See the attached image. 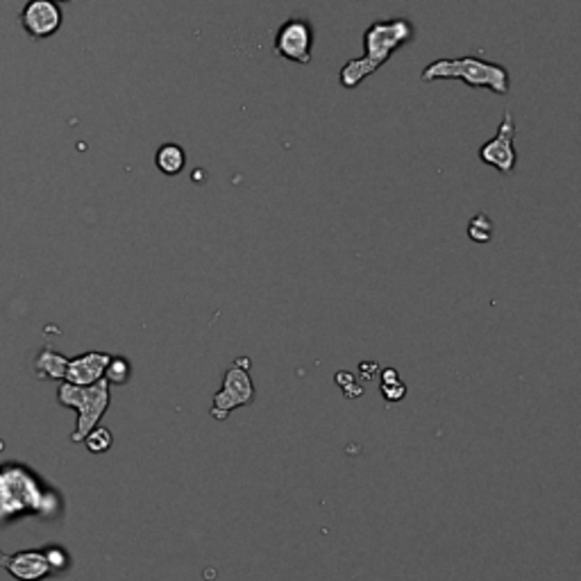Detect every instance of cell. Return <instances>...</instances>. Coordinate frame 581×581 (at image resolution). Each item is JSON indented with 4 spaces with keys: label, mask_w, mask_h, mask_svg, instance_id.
Segmentation results:
<instances>
[{
    "label": "cell",
    "mask_w": 581,
    "mask_h": 581,
    "mask_svg": "<svg viewBox=\"0 0 581 581\" xmlns=\"http://www.w3.org/2000/svg\"><path fill=\"white\" fill-rule=\"evenodd\" d=\"M415 28L409 19H388V21H375L368 25L364 33V48L366 55L350 60L341 69L338 82L343 89H357L366 78L375 73L379 66L386 64L391 60L393 52L397 48L406 46L414 42Z\"/></svg>",
    "instance_id": "6da1fadb"
},
{
    "label": "cell",
    "mask_w": 581,
    "mask_h": 581,
    "mask_svg": "<svg viewBox=\"0 0 581 581\" xmlns=\"http://www.w3.org/2000/svg\"><path fill=\"white\" fill-rule=\"evenodd\" d=\"M19 21L21 28L33 42H43V39L60 33L64 14H62L60 3H55V0H28L21 10Z\"/></svg>",
    "instance_id": "52a82bcc"
},
{
    "label": "cell",
    "mask_w": 581,
    "mask_h": 581,
    "mask_svg": "<svg viewBox=\"0 0 581 581\" xmlns=\"http://www.w3.org/2000/svg\"><path fill=\"white\" fill-rule=\"evenodd\" d=\"M493 221L486 214H477L471 223H468V236L475 243H489L493 239Z\"/></svg>",
    "instance_id": "4fadbf2b"
},
{
    "label": "cell",
    "mask_w": 581,
    "mask_h": 581,
    "mask_svg": "<svg viewBox=\"0 0 581 581\" xmlns=\"http://www.w3.org/2000/svg\"><path fill=\"white\" fill-rule=\"evenodd\" d=\"M254 400V384L250 377V359L241 357L234 364L227 368L225 379H223V388L214 395L212 405V418L214 420H227L230 414L239 406L250 405Z\"/></svg>",
    "instance_id": "277c9868"
},
{
    "label": "cell",
    "mask_w": 581,
    "mask_h": 581,
    "mask_svg": "<svg viewBox=\"0 0 581 581\" xmlns=\"http://www.w3.org/2000/svg\"><path fill=\"white\" fill-rule=\"evenodd\" d=\"M66 366H69V359L60 352L46 350L39 352V357L34 359V370H37V377H46V379H64L66 375Z\"/></svg>",
    "instance_id": "8fae6325"
},
{
    "label": "cell",
    "mask_w": 581,
    "mask_h": 581,
    "mask_svg": "<svg viewBox=\"0 0 581 581\" xmlns=\"http://www.w3.org/2000/svg\"><path fill=\"white\" fill-rule=\"evenodd\" d=\"M55 3H73V0H55Z\"/></svg>",
    "instance_id": "ac0fdd59"
},
{
    "label": "cell",
    "mask_w": 581,
    "mask_h": 581,
    "mask_svg": "<svg viewBox=\"0 0 581 581\" xmlns=\"http://www.w3.org/2000/svg\"><path fill=\"white\" fill-rule=\"evenodd\" d=\"M84 445H87V450L89 452H93V454H102V452H107V450L111 448V445H114V436H111V432L107 427H93L91 432L87 433V436H84V441H82Z\"/></svg>",
    "instance_id": "7c38bea8"
},
{
    "label": "cell",
    "mask_w": 581,
    "mask_h": 581,
    "mask_svg": "<svg viewBox=\"0 0 581 581\" xmlns=\"http://www.w3.org/2000/svg\"><path fill=\"white\" fill-rule=\"evenodd\" d=\"M57 402L78 411V424H75V432L71 433V441L82 443L84 436L100 423V418L110 409V382L105 377L98 379L96 384H89V386H75V384L64 382L57 388Z\"/></svg>",
    "instance_id": "3957f363"
},
{
    "label": "cell",
    "mask_w": 581,
    "mask_h": 581,
    "mask_svg": "<svg viewBox=\"0 0 581 581\" xmlns=\"http://www.w3.org/2000/svg\"><path fill=\"white\" fill-rule=\"evenodd\" d=\"M155 164H157L159 173H164V176H180L186 167L185 148L177 146V143H164V146H159L157 155H155Z\"/></svg>",
    "instance_id": "30bf717a"
},
{
    "label": "cell",
    "mask_w": 581,
    "mask_h": 581,
    "mask_svg": "<svg viewBox=\"0 0 581 581\" xmlns=\"http://www.w3.org/2000/svg\"><path fill=\"white\" fill-rule=\"evenodd\" d=\"M382 395L386 397V402H400L406 395V386L400 379L393 384H382Z\"/></svg>",
    "instance_id": "9a60e30c"
},
{
    "label": "cell",
    "mask_w": 581,
    "mask_h": 581,
    "mask_svg": "<svg viewBox=\"0 0 581 581\" xmlns=\"http://www.w3.org/2000/svg\"><path fill=\"white\" fill-rule=\"evenodd\" d=\"M111 355L107 352H84V355L69 359L66 366L64 382L75 384V386H89L96 384L98 379L105 377V368L110 364Z\"/></svg>",
    "instance_id": "9c48e42d"
},
{
    "label": "cell",
    "mask_w": 581,
    "mask_h": 581,
    "mask_svg": "<svg viewBox=\"0 0 581 581\" xmlns=\"http://www.w3.org/2000/svg\"><path fill=\"white\" fill-rule=\"evenodd\" d=\"M480 159L484 164H489V167L498 168L504 176H511V173L516 171V120H513L511 111H504V119L502 123H500L498 134L480 148Z\"/></svg>",
    "instance_id": "5b68a950"
},
{
    "label": "cell",
    "mask_w": 581,
    "mask_h": 581,
    "mask_svg": "<svg viewBox=\"0 0 581 581\" xmlns=\"http://www.w3.org/2000/svg\"><path fill=\"white\" fill-rule=\"evenodd\" d=\"M423 82L433 80H462L472 89H489L498 96H507L511 91V75L509 69L495 62H484L480 57H443L427 64L420 73Z\"/></svg>",
    "instance_id": "7a4b0ae2"
},
{
    "label": "cell",
    "mask_w": 581,
    "mask_h": 581,
    "mask_svg": "<svg viewBox=\"0 0 581 581\" xmlns=\"http://www.w3.org/2000/svg\"><path fill=\"white\" fill-rule=\"evenodd\" d=\"M105 379L110 384H125L129 379V361L123 357H111L105 368Z\"/></svg>",
    "instance_id": "5bb4252c"
},
{
    "label": "cell",
    "mask_w": 581,
    "mask_h": 581,
    "mask_svg": "<svg viewBox=\"0 0 581 581\" xmlns=\"http://www.w3.org/2000/svg\"><path fill=\"white\" fill-rule=\"evenodd\" d=\"M0 567H5L14 579L19 581H42L52 572L51 563H48L46 552H16V554H3L0 552Z\"/></svg>",
    "instance_id": "ba28073f"
},
{
    "label": "cell",
    "mask_w": 581,
    "mask_h": 581,
    "mask_svg": "<svg viewBox=\"0 0 581 581\" xmlns=\"http://www.w3.org/2000/svg\"><path fill=\"white\" fill-rule=\"evenodd\" d=\"M46 558L52 570H60V567L66 566V554L62 549H51V552H46Z\"/></svg>",
    "instance_id": "2e32d148"
},
{
    "label": "cell",
    "mask_w": 581,
    "mask_h": 581,
    "mask_svg": "<svg viewBox=\"0 0 581 581\" xmlns=\"http://www.w3.org/2000/svg\"><path fill=\"white\" fill-rule=\"evenodd\" d=\"M397 370L395 368H386V370H382V384H393V382H397Z\"/></svg>",
    "instance_id": "e0dca14e"
},
{
    "label": "cell",
    "mask_w": 581,
    "mask_h": 581,
    "mask_svg": "<svg viewBox=\"0 0 581 581\" xmlns=\"http://www.w3.org/2000/svg\"><path fill=\"white\" fill-rule=\"evenodd\" d=\"M272 48H275V52L281 60L310 64L311 48H314V28L305 19H289L277 30Z\"/></svg>",
    "instance_id": "8992f818"
}]
</instances>
